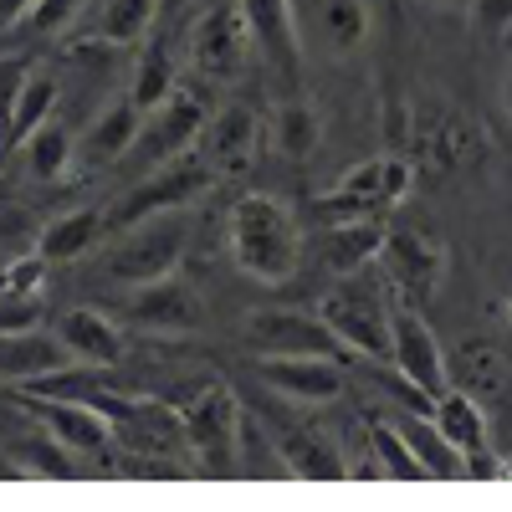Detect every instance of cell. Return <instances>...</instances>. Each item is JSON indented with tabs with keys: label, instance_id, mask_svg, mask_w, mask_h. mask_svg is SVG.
<instances>
[{
	"label": "cell",
	"instance_id": "6da1fadb",
	"mask_svg": "<svg viewBox=\"0 0 512 512\" xmlns=\"http://www.w3.org/2000/svg\"><path fill=\"white\" fill-rule=\"evenodd\" d=\"M231 262L256 282H287L303 262V226L277 195H241L226 221Z\"/></svg>",
	"mask_w": 512,
	"mask_h": 512
},
{
	"label": "cell",
	"instance_id": "d6986e66",
	"mask_svg": "<svg viewBox=\"0 0 512 512\" xmlns=\"http://www.w3.org/2000/svg\"><path fill=\"white\" fill-rule=\"evenodd\" d=\"M384 231H390V226H384V216L323 226V246H318L323 277H359V272H369L379 246H384Z\"/></svg>",
	"mask_w": 512,
	"mask_h": 512
},
{
	"label": "cell",
	"instance_id": "9a60e30c",
	"mask_svg": "<svg viewBox=\"0 0 512 512\" xmlns=\"http://www.w3.org/2000/svg\"><path fill=\"white\" fill-rule=\"evenodd\" d=\"M200 128H205V108L195 93L175 88L164 103H154L144 118H139V139L134 149L149 159V164H169V159H180L190 154V144L200 139Z\"/></svg>",
	"mask_w": 512,
	"mask_h": 512
},
{
	"label": "cell",
	"instance_id": "f35d334b",
	"mask_svg": "<svg viewBox=\"0 0 512 512\" xmlns=\"http://www.w3.org/2000/svg\"><path fill=\"white\" fill-rule=\"evenodd\" d=\"M0 287H6V272H0Z\"/></svg>",
	"mask_w": 512,
	"mask_h": 512
},
{
	"label": "cell",
	"instance_id": "9c48e42d",
	"mask_svg": "<svg viewBox=\"0 0 512 512\" xmlns=\"http://www.w3.org/2000/svg\"><path fill=\"white\" fill-rule=\"evenodd\" d=\"M210 180H216V169H210L200 154H180V159H169V164H154V175L139 185V190H128V200L113 205V216H108V231H128L134 221L144 216H159V210H180L190 205Z\"/></svg>",
	"mask_w": 512,
	"mask_h": 512
},
{
	"label": "cell",
	"instance_id": "3957f363",
	"mask_svg": "<svg viewBox=\"0 0 512 512\" xmlns=\"http://www.w3.org/2000/svg\"><path fill=\"white\" fill-rule=\"evenodd\" d=\"M185 246H190V221L180 210H159V216H144L128 231H118V241L103 256V272H108V282L139 287V282L180 272Z\"/></svg>",
	"mask_w": 512,
	"mask_h": 512
},
{
	"label": "cell",
	"instance_id": "4fadbf2b",
	"mask_svg": "<svg viewBox=\"0 0 512 512\" xmlns=\"http://www.w3.org/2000/svg\"><path fill=\"white\" fill-rule=\"evenodd\" d=\"M246 52H251V26H246V16H241L236 0H226V6H210V11L195 21V31H190V57H195V67H200L210 82L241 77Z\"/></svg>",
	"mask_w": 512,
	"mask_h": 512
},
{
	"label": "cell",
	"instance_id": "f1b7e54d",
	"mask_svg": "<svg viewBox=\"0 0 512 512\" xmlns=\"http://www.w3.org/2000/svg\"><path fill=\"white\" fill-rule=\"evenodd\" d=\"M369 456L379 461V472L390 477V482H431L425 477V466H420V456L410 451V441L400 436V425L395 420H369Z\"/></svg>",
	"mask_w": 512,
	"mask_h": 512
},
{
	"label": "cell",
	"instance_id": "d6a6232c",
	"mask_svg": "<svg viewBox=\"0 0 512 512\" xmlns=\"http://www.w3.org/2000/svg\"><path fill=\"white\" fill-rule=\"evenodd\" d=\"M41 323V292L0 287V333H31Z\"/></svg>",
	"mask_w": 512,
	"mask_h": 512
},
{
	"label": "cell",
	"instance_id": "7a4b0ae2",
	"mask_svg": "<svg viewBox=\"0 0 512 512\" xmlns=\"http://www.w3.org/2000/svg\"><path fill=\"white\" fill-rule=\"evenodd\" d=\"M400 154L415 164V180H446L461 164L477 159V128L451 98L420 93L410 103V128H405Z\"/></svg>",
	"mask_w": 512,
	"mask_h": 512
},
{
	"label": "cell",
	"instance_id": "44dd1931",
	"mask_svg": "<svg viewBox=\"0 0 512 512\" xmlns=\"http://www.w3.org/2000/svg\"><path fill=\"white\" fill-rule=\"evenodd\" d=\"M72 354L62 349V338L57 333H0V379H11V384H31L41 374H57L67 369Z\"/></svg>",
	"mask_w": 512,
	"mask_h": 512
},
{
	"label": "cell",
	"instance_id": "836d02e7",
	"mask_svg": "<svg viewBox=\"0 0 512 512\" xmlns=\"http://www.w3.org/2000/svg\"><path fill=\"white\" fill-rule=\"evenodd\" d=\"M472 26H477L482 36L512 31V0H472Z\"/></svg>",
	"mask_w": 512,
	"mask_h": 512
},
{
	"label": "cell",
	"instance_id": "30bf717a",
	"mask_svg": "<svg viewBox=\"0 0 512 512\" xmlns=\"http://www.w3.org/2000/svg\"><path fill=\"white\" fill-rule=\"evenodd\" d=\"M374 267L384 272V287L400 292L405 303H425L441 277H446V251L436 236L425 231H410V226H390L384 231V246L374 256Z\"/></svg>",
	"mask_w": 512,
	"mask_h": 512
},
{
	"label": "cell",
	"instance_id": "d590c367",
	"mask_svg": "<svg viewBox=\"0 0 512 512\" xmlns=\"http://www.w3.org/2000/svg\"><path fill=\"white\" fill-rule=\"evenodd\" d=\"M0 236H31V221L21 205H0Z\"/></svg>",
	"mask_w": 512,
	"mask_h": 512
},
{
	"label": "cell",
	"instance_id": "e0dca14e",
	"mask_svg": "<svg viewBox=\"0 0 512 512\" xmlns=\"http://www.w3.org/2000/svg\"><path fill=\"white\" fill-rule=\"evenodd\" d=\"M256 144H262V128H256V113L241 108V103L221 108L200 128V159L216 169V175H241L256 159Z\"/></svg>",
	"mask_w": 512,
	"mask_h": 512
},
{
	"label": "cell",
	"instance_id": "d4e9b609",
	"mask_svg": "<svg viewBox=\"0 0 512 512\" xmlns=\"http://www.w3.org/2000/svg\"><path fill=\"white\" fill-rule=\"evenodd\" d=\"M318 139H323V118H318L313 103L287 98V103L272 108V149L282 159H292V164L297 159H313L318 154Z\"/></svg>",
	"mask_w": 512,
	"mask_h": 512
},
{
	"label": "cell",
	"instance_id": "8fae6325",
	"mask_svg": "<svg viewBox=\"0 0 512 512\" xmlns=\"http://www.w3.org/2000/svg\"><path fill=\"white\" fill-rule=\"evenodd\" d=\"M16 400L21 410L47 431L57 446H67L72 456H98L113 446V420L88 405V400H62V395H41V390H26V384H16Z\"/></svg>",
	"mask_w": 512,
	"mask_h": 512
},
{
	"label": "cell",
	"instance_id": "e575fe53",
	"mask_svg": "<svg viewBox=\"0 0 512 512\" xmlns=\"http://www.w3.org/2000/svg\"><path fill=\"white\" fill-rule=\"evenodd\" d=\"M72 6H77V0H36L26 21H31L36 31H57V26L72 16Z\"/></svg>",
	"mask_w": 512,
	"mask_h": 512
},
{
	"label": "cell",
	"instance_id": "277c9868",
	"mask_svg": "<svg viewBox=\"0 0 512 512\" xmlns=\"http://www.w3.org/2000/svg\"><path fill=\"white\" fill-rule=\"evenodd\" d=\"M185 425V446L210 477L231 482L241 472V400L231 384H200L190 400L175 405Z\"/></svg>",
	"mask_w": 512,
	"mask_h": 512
},
{
	"label": "cell",
	"instance_id": "f546056e",
	"mask_svg": "<svg viewBox=\"0 0 512 512\" xmlns=\"http://www.w3.org/2000/svg\"><path fill=\"white\" fill-rule=\"evenodd\" d=\"M318 31L328 41V52L349 57L369 41V6L364 0H318Z\"/></svg>",
	"mask_w": 512,
	"mask_h": 512
},
{
	"label": "cell",
	"instance_id": "cb8c5ba5",
	"mask_svg": "<svg viewBox=\"0 0 512 512\" xmlns=\"http://www.w3.org/2000/svg\"><path fill=\"white\" fill-rule=\"evenodd\" d=\"M103 231H108V216H98V210H67L47 231H36V251L47 262H77L82 251L98 246Z\"/></svg>",
	"mask_w": 512,
	"mask_h": 512
},
{
	"label": "cell",
	"instance_id": "ac0fdd59",
	"mask_svg": "<svg viewBox=\"0 0 512 512\" xmlns=\"http://www.w3.org/2000/svg\"><path fill=\"white\" fill-rule=\"evenodd\" d=\"M57 338H62V349L72 354V364H93V369H118L123 354H128L123 328L108 313H98V308H67L57 318Z\"/></svg>",
	"mask_w": 512,
	"mask_h": 512
},
{
	"label": "cell",
	"instance_id": "2e32d148",
	"mask_svg": "<svg viewBox=\"0 0 512 512\" xmlns=\"http://www.w3.org/2000/svg\"><path fill=\"white\" fill-rule=\"evenodd\" d=\"M267 436H272V446H277V456H282V466H287V477L318 482V487L349 482L344 451H338L333 441H323L318 431H303V425H267Z\"/></svg>",
	"mask_w": 512,
	"mask_h": 512
},
{
	"label": "cell",
	"instance_id": "ffe728a7",
	"mask_svg": "<svg viewBox=\"0 0 512 512\" xmlns=\"http://www.w3.org/2000/svg\"><path fill=\"white\" fill-rule=\"evenodd\" d=\"M246 26H251V47L262 52L272 67H282L287 77L303 62V47H297V21H292V0H236Z\"/></svg>",
	"mask_w": 512,
	"mask_h": 512
},
{
	"label": "cell",
	"instance_id": "5b68a950",
	"mask_svg": "<svg viewBox=\"0 0 512 512\" xmlns=\"http://www.w3.org/2000/svg\"><path fill=\"white\" fill-rule=\"evenodd\" d=\"M415 190V164L405 154H369L359 159L333 195L318 200V221L338 226V221H364V216H384V210L405 205Z\"/></svg>",
	"mask_w": 512,
	"mask_h": 512
},
{
	"label": "cell",
	"instance_id": "ba28073f",
	"mask_svg": "<svg viewBox=\"0 0 512 512\" xmlns=\"http://www.w3.org/2000/svg\"><path fill=\"white\" fill-rule=\"evenodd\" d=\"M390 364L400 374V384H410V390L420 400H441L451 390V374H446V349L436 328L425 323L415 308H395L390 313Z\"/></svg>",
	"mask_w": 512,
	"mask_h": 512
},
{
	"label": "cell",
	"instance_id": "52a82bcc",
	"mask_svg": "<svg viewBox=\"0 0 512 512\" xmlns=\"http://www.w3.org/2000/svg\"><path fill=\"white\" fill-rule=\"evenodd\" d=\"M241 338H246V349H256V354L354 359V354L333 338V328L323 323V313H303V308H256V313H246Z\"/></svg>",
	"mask_w": 512,
	"mask_h": 512
},
{
	"label": "cell",
	"instance_id": "484cf974",
	"mask_svg": "<svg viewBox=\"0 0 512 512\" xmlns=\"http://www.w3.org/2000/svg\"><path fill=\"white\" fill-rule=\"evenodd\" d=\"M431 420L441 425V436H446L461 456L492 446V441H487V415H482V405L466 395V390H446V395L431 405Z\"/></svg>",
	"mask_w": 512,
	"mask_h": 512
},
{
	"label": "cell",
	"instance_id": "8d00e7d4",
	"mask_svg": "<svg viewBox=\"0 0 512 512\" xmlns=\"http://www.w3.org/2000/svg\"><path fill=\"white\" fill-rule=\"evenodd\" d=\"M31 6H36V0H0V31L21 26V21L31 16Z\"/></svg>",
	"mask_w": 512,
	"mask_h": 512
},
{
	"label": "cell",
	"instance_id": "1f68e13d",
	"mask_svg": "<svg viewBox=\"0 0 512 512\" xmlns=\"http://www.w3.org/2000/svg\"><path fill=\"white\" fill-rule=\"evenodd\" d=\"M52 108H57V82H52V77H26V82H21V98H16V113H11V139H6V149L21 144L31 128L47 123Z\"/></svg>",
	"mask_w": 512,
	"mask_h": 512
},
{
	"label": "cell",
	"instance_id": "5bb4252c",
	"mask_svg": "<svg viewBox=\"0 0 512 512\" xmlns=\"http://www.w3.org/2000/svg\"><path fill=\"white\" fill-rule=\"evenodd\" d=\"M256 379H262L277 400H292V405H333V400H344V374H338L333 359L262 354L256 359Z\"/></svg>",
	"mask_w": 512,
	"mask_h": 512
},
{
	"label": "cell",
	"instance_id": "83f0119b",
	"mask_svg": "<svg viewBox=\"0 0 512 512\" xmlns=\"http://www.w3.org/2000/svg\"><path fill=\"white\" fill-rule=\"evenodd\" d=\"M21 149H26V169L36 180H62L67 169H72V128L62 123V118H47L41 128H31V134L21 139Z\"/></svg>",
	"mask_w": 512,
	"mask_h": 512
},
{
	"label": "cell",
	"instance_id": "4dcf8cb0",
	"mask_svg": "<svg viewBox=\"0 0 512 512\" xmlns=\"http://www.w3.org/2000/svg\"><path fill=\"white\" fill-rule=\"evenodd\" d=\"M154 16H159V0H108L98 11V36L113 41V47H134V41L149 36Z\"/></svg>",
	"mask_w": 512,
	"mask_h": 512
},
{
	"label": "cell",
	"instance_id": "7c38bea8",
	"mask_svg": "<svg viewBox=\"0 0 512 512\" xmlns=\"http://www.w3.org/2000/svg\"><path fill=\"white\" fill-rule=\"evenodd\" d=\"M123 318L134 328H149V333H195V328H205V303L180 272H169V277L128 287Z\"/></svg>",
	"mask_w": 512,
	"mask_h": 512
},
{
	"label": "cell",
	"instance_id": "8992f818",
	"mask_svg": "<svg viewBox=\"0 0 512 512\" xmlns=\"http://www.w3.org/2000/svg\"><path fill=\"white\" fill-rule=\"evenodd\" d=\"M318 313L354 359H390V313L395 308L384 303V292L374 282L338 277V287L318 303Z\"/></svg>",
	"mask_w": 512,
	"mask_h": 512
},
{
	"label": "cell",
	"instance_id": "74e56055",
	"mask_svg": "<svg viewBox=\"0 0 512 512\" xmlns=\"http://www.w3.org/2000/svg\"><path fill=\"white\" fill-rule=\"evenodd\" d=\"M502 108H507V118H512V67H507V82H502Z\"/></svg>",
	"mask_w": 512,
	"mask_h": 512
},
{
	"label": "cell",
	"instance_id": "7402d4cb",
	"mask_svg": "<svg viewBox=\"0 0 512 512\" xmlns=\"http://www.w3.org/2000/svg\"><path fill=\"white\" fill-rule=\"evenodd\" d=\"M139 103L134 98H113L93 123H88V139H82V154L88 164H118L123 154H134V139H139Z\"/></svg>",
	"mask_w": 512,
	"mask_h": 512
},
{
	"label": "cell",
	"instance_id": "4316f807",
	"mask_svg": "<svg viewBox=\"0 0 512 512\" xmlns=\"http://www.w3.org/2000/svg\"><path fill=\"white\" fill-rule=\"evenodd\" d=\"M180 88V72H175V52H169L164 36H149L144 52L134 62V88H128V98L139 103V113H149L154 103H164L169 93Z\"/></svg>",
	"mask_w": 512,
	"mask_h": 512
},
{
	"label": "cell",
	"instance_id": "603a6c76",
	"mask_svg": "<svg viewBox=\"0 0 512 512\" xmlns=\"http://www.w3.org/2000/svg\"><path fill=\"white\" fill-rule=\"evenodd\" d=\"M395 425H400V436L410 441V451L420 456V466H425V477H431V482H456V477H466V456L441 436V425L425 415V410H410V415H400Z\"/></svg>",
	"mask_w": 512,
	"mask_h": 512
}]
</instances>
